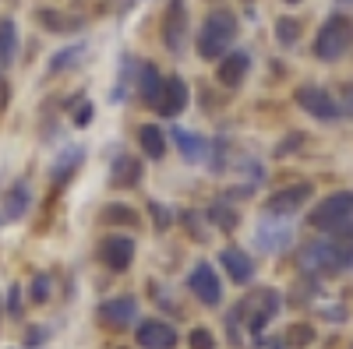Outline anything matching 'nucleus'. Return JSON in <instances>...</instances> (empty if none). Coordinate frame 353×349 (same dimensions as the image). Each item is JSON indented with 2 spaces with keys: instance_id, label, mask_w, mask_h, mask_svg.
I'll return each mask as SVG.
<instances>
[{
  "instance_id": "obj_30",
  "label": "nucleus",
  "mask_w": 353,
  "mask_h": 349,
  "mask_svg": "<svg viewBox=\"0 0 353 349\" xmlns=\"http://www.w3.org/2000/svg\"><path fill=\"white\" fill-rule=\"evenodd\" d=\"M311 339H314V328L311 325H297V328L290 332V342H297V346H307Z\"/></svg>"
},
{
  "instance_id": "obj_33",
  "label": "nucleus",
  "mask_w": 353,
  "mask_h": 349,
  "mask_svg": "<svg viewBox=\"0 0 353 349\" xmlns=\"http://www.w3.org/2000/svg\"><path fill=\"white\" fill-rule=\"evenodd\" d=\"M28 349H36V346H43V328H32L28 332V342H25Z\"/></svg>"
},
{
  "instance_id": "obj_31",
  "label": "nucleus",
  "mask_w": 353,
  "mask_h": 349,
  "mask_svg": "<svg viewBox=\"0 0 353 349\" xmlns=\"http://www.w3.org/2000/svg\"><path fill=\"white\" fill-rule=\"evenodd\" d=\"M46 297H50V279H46V275H39V279L32 282V300H36V304H43Z\"/></svg>"
},
{
  "instance_id": "obj_9",
  "label": "nucleus",
  "mask_w": 353,
  "mask_h": 349,
  "mask_svg": "<svg viewBox=\"0 0 353 349\" xmlns=\"http://www.w3.org/2000/svg\"><path fill=\"white\" fill-rule=\"evenodd\" d=\"M99 257L110 272H128L131 261H134V240L124 237V233H110L99 244Z\"/></svg>"
},
{
  "instance_id": "obj_19",
  "label": "nucleus",
  "mask_w": 353,
  "mask_h": 349,
  "mask_svg": "<svg viewBox=\"0 0 353 349\" xmlns=\"http://www.w3.org/2000/svg\"><path fill=\"white\" fill-rule=\"evenodd\" d=\"M141 180V162L131 156H121L113 162V187H134Z\"/></svg>"
},
{
  "instance_id": "obj_4",
  "label": "nucleus",
  "mask_w": 353,
  "mask_h": 349,
  "mask_svg": "<svg viewBox=\"0 0 353 349\" xmlns=\"http://www.w3.org/2000/svg\"><path fill=\"white\" fill-rule=\"evenodd\" d=\"M279 293L276 289H251V293L233 307V314H230V321H244V328L248 332H265V325L272 321V317L279 314Z\"/></svg>"
},
{
  "instance_id": "obj_22",
  "label": "nucleus",
  "mask_w": 353,
  "mask_h": 349,
  "mask_svg": "<svg viewBox=\"0 0 353 349\" xmlns=\"http://www.w3.org/2000/svg\"><path fill=\"white\" fill-rule=\"evenodd\" d=\"M39 21L50 32H74V28H81V18H71V14H61V11H39Z\"/></svg>"
},
{
  "instance_id": "obj_14",
  "label": "nucleus",
  "mask_w": 353,
  "mask_h": 349,
  "mask_svg": "<svg viewBox=\"0 0 353 349\" xmlns=\"http://www.w3.org/2000/svg\"><path fill=\"white\" fill-rule=\"evenodd\" d=\"M248 67H251V56L244 50H233V53H223L219 56L216 78H219V85H226V89H237V85H244Z\"/></svg>"
},
{
  "instance_id": "obj_13",
  "label": "nucleus",
  "mask_w": 353,
  "mask_h": 349,
  "mask_svg": "<svg viewBox=\"0 0 353 349\" xmlns=\"http://www.w3.org/2000/svg\"><path fill=\"white\" fill-rule=\"evenodd\" d=\"M311 198V184H290V187H283V191H276L272 198H269V209L272 215H293V212H301V205Z\"/></svg>"
},
{
  "instance_id": "obj_12",
  "label": "nucleus",
  "mask_w": 353,
  "mask_h": 349,
  "mask_svg": "<svg viewBox=\"0 0 353 349\" xmlns=\"http://www.w3.org/2000/svg\"><path fill=\"white\" fill-rule=\"evenodd\" d=\"M184 106H188V81L173 74V78L163 81V92L156 96L152 109L159 116H176V113H184Z\"/></svg>"
},
{
  "instance_id": "obj_28",
  "label": "nucleus",
  "mask_w": 353,
  "mask_h": 349,
  "mask_svg": "<svg viewBox=\"0 0 353 349\" xmlns=\"http://www.w3.org/2000/svg\"><path fill=\"white\" fill-rule=\"evenodd\" d=\"M188 342H191V349H216V339H212V332H205V328H194Z\"/></svg>"
},
{
  "instance_id": "obj_15",
  "label": "nucleus",
  "mask_w": 353,
  "mask_h": 349,
  "mask_svg": "<svg viewBox=\"0 0 353 349\" xmlns=\"http://www.w3.org/2000/svg\"><path fill=\"white\" fill-rule=\"evenodd\" d=\"M290 240H293V226L290 222H269V215L261 219V226H258V247L261 251H286L290 247Z\"/></svg>"
},
{
  "instance_id": "obj_2",
  "label": "nucleus",
  "mask_w": 353,
  "mask_h": 349,
  "mask_svg": "<svg viewBox=\"0 0 353 349\" xmlns=\"http://www.w3.org/2000/svg\"><path fill=\"white\" fill-rule=\"evenodd\" d=\"M233 39H237V14L226 8H216L205 14V25L198 32V56L201 61H216V56L230 50Z\"/></svg>"
},
{
  "instance_id": "obj_18",
  "label": "nucleus",
  "mask_w": 353,
  "mask_h": 349,
  "mask_svg": "<svg viewBox=\"0 0 353 349\" xmlns=\"http://www.w3.org/2000/svg\"><path fill=\"white\" fill-rule=\"evenodd\" d=\"M138 141H141V152L149 159H163L166 152V134L156 127V124H141L138 127Z\"/></svg>"
},
{
  "instance_id": "obj_20",
  "label": "nucleus",
  "mask_w": 353,
  "mask_h": 349,
  "mask_svg": "<svg viewBox=\"0 0 353 349\" xmlns=\"http://www.w3.org/2000/svg\"><path fill=\"white\" fill-rule=\"evenodd\" d=\"M18 56V28L14 21H0V67H8Z\"/></svg>"
},
{
  "instance_id": "obj_5",
  "label": "nucleus",
  "mask_w": 353,
  "mask_h": 349,
  "mask_svg": "<svg viewBox=\"0 0 353 349\" xmlns=\"http://www.w3.org/2000/svg\"><path fill=\"white\" fill-rule=\"evenodd\" d=\"M353 219V191H336L329 194L321 205H314V212L307 215V222L318 229V233H332L339 226H346Z\"/></svg>"
},
{
  "instance_id": "obj_17",
  "label": "nucleus",
  "mask_w": 353,
  "mask_h": 349,
  "mask_svg": "<svg viewBox=\"0 0 353 349\" xmlns=\"http://www.w3.org/2000/svg\"><path fill=\"white\" fill-rule=\"evenodd\" d=\"M173 138H176V149L184 152V159H188V162H201V159H205V152H209V145H205V141H201V134H194V131L176 127V131H173Z\"/></svg>"
},
{
  "instance_id": "obj_10",
  "label": "nucleus",
  "mask_w": 353,
  "mask_h": 349,
  "mask_svg": "<svg viewBox=\"0 0 353 349\" xmlns=\"http://www.w3.org/2000/svg\"><path fill=\"white\" fill-rule=\"evenodd\" d=\"M138 346L141 349H176V342H181V335H176V328L170 321H159V317H149V321H141L138 332H134Z\"/></svg>"
},
{
  "instance_id": "obj_3",
  "label": "nucleus",
  "mask_w": 353,
  "mask_h": 349,
  "mask_svg": "<svg viewBox=\"0 0 353 349\" xmlns=\"http://www.w3.org/2000/svg\"><path fill=\"white\" fill-rule=\"evenodd\" d=\"M350 50H353V18L329 14L325 25H321L318 36H314V56L332 64V61H343Z\"/></svg>"
},
{
  "instance_id": "obj_34",
  "label": "nucleus",
  "mask_w": 353,
  "mask_h": 349,
  "mask_svg": "<svg viewBox=\"0 0 353 349\" xmlns=\"http://www.w3.org/2000/svg\"><path fill=\"white\" fill-rule=\"evenodd\" d=\"M88 120H92V106H81V109H78V116H74V124H81V127H85Z\"/></svg>"
},
{
  "instance_id": "obj_36",
  "label": "nucleus",
  "mask_w": 353,
  "mask_h": 349,
  "mask_svg": "<svg viewBox=\"0 0 353 349\" xmlns=\"http://www.w3.org/2000/svg\"><path fill=\"white\" fill-rule=\"evenodd\" d=\"M286 4H301V0H286Z\"/></svg>"
},
{
  "instance_id": "obj_6",
  "label": "nucleus",
  "mask_w": 353,
  "mask_h": 349,
  "mask_svg": "<svg viewBox=\"0 0 353 349\" xmlns=\"http://www.w3.org/2000/svg\"><path fill=\"white\" fill-rule=\"evenodd\" d=\"M163 43L173 56H181L188 50V4L184 0H170V8L163 14Z\"/></svg>"
},
{
  "instance_id": "obj_21",
  "label": "nucleus",
  "mask_w": 353,
  "mask_h": 349,
  "mask_svg": "<svg viewBox=\"0 0 353 349\" xmlns=\"http://www.w3.org/2000/svg\"><path fill=\"white\" fill-rule=\"evenodd\" d=\"M163 81H166V78H163L152 64H145V67H141V89H138V92H141V99L149 103V106H152L156 96L163 92Z\"/></svg>"
},
{
  "instance_id": "obj_11",
  "label": "nucleus",
  "mask_w": 353,
  "mask_h": 349,
  "mask_svg": "<svg viewBox=\"0 0 353 349\" xmlns=\"http://www.w3.org/2000/svg\"><path fill=\"white\" fill-rule=\"evenodd\" d=\"M138 317V304L131 297H113V300H103L99 304V321L113 332L121 328H131V321Z\"/></svg>"
},
{
  "instance_id": "obj_26",
  "label": "nucleus",
  "mask_w": 353,
  "mask_h": 349,
  "mask_svg": "<svg viewBox=\"0 0 353 349\" xmlns=\"http://www.w3.org/2000/svg\"><path fill=\"white\" fill-rule=\"evenodd\" d=\"M276 36H279L283 46H293V43H297V36H301V25L293 21V18H279L276 21Z\"/></svg>"
},
{
  "instance_id": "obj_1",
  "label": "nucleus",
  "mask_w": 353,
  "mask_h": 349,
  "mask_svg": "<svg viewBox=\"0 0 353 349\" xmlns=\"http://www.w3.org/2000/svg\"><path fill=\"white\" fill-rule=\"evenodd\" d=\"M353 265V222L332 229L329 237L311 240L301 251V268L311 275H336Z\"/></svg>"
},
{
  "instance_id": "obj_27",
  "label": "nucleus",
  "mask_w": 353,
  "mask_h": 349,
  "mask_svg": "<svg viewBox=\"0 0 353 349\" xmlns=\"http://www.w3.org/2000/svg\"><path fill=\"white\" fill-rule=\"evenodd\" d=\"M78 53H81V46H71V50H61V53H57V61L50 64V71L57 74V71H61V67H68V64H74V61H78Z\"/></svg>"
},
{
  "instance_id": "obj_23",
  "label": "nucleus",
  "mask_w": 353,
  "mask_h": 349,
  "mask_svg": "<svg viewBox=\"0 0 353 349\" xmlns=\"http://www.w3.org/2000/svg\"><path fill=\"white\" fill-rule=\"evenodd\" d=\"M209 219L223 229V233H230V229H237V212H233L226 201H216L212 205V212H209Z\"/></svg>"
},
{
  "instance_id": "obj_8",
  "label": "nucleus",
  "mask_w": 353,
  "mask_h": 349,
  "mask_svg": "<svg viewBox=\"0 0 353 349\" xmlns=\"http://www.w3.org/2000/svg\"><path fill=\"white\" fill-rule=\"evenodd\" d=\"M297 106L304 113H311L314 120H339V103L321 89V85H301L297 89Z\"/></svg>"
},
{
  "instance_id": "obj_24",
  "label": "nucleus",
  "mask_w": 353,
  "mask_h": 349,
  "mask_svg": "<svg viewBox=\"0 0 353 349\" xmlns=\"http://www.w3.org/2000/svg\"><path fill=\"white\" fill-rule=\"evenodd\" d=\"M25 209H28V187L25 184H18L11 194H8V219H21L25 215Z\"/></svg>"
},
{
  "instance_id": "obj_35",
  "label": "nucleus",
  "mask_w": 353,
  "mask_h": 349,
  "mask_svg": "<svg viewBox=\"0 0 353 349\" xmlns=\"http://www.w3.org/2000/svg\"><path fill=\"white\" fill-rule=\"evenodd\" d=\"M11 314H14V317H18V314H21V310H18V286H14V289H11Z\"/></svg>"
},
{
  "instance_id": "obj_25",
  "label": "nucleus",
  "mask_w": 353,
  "mask_h": 349,
  "mask_svg": "<svg viewBox=\"0 0 353 349\" xmlns=\"http://www.w3.org/2000/svg\"><path fill=\"white\" fill-rule=\"evenodd\" d=\"M103 222L134 226V222H138V215H134V209H128V205H106V209H103Z\"/></svg>"
},
{
  "instance_id": "obj_29",
  "label": "nucleus",
  "mask_w": 353,
  "mask_h": 349,
  "mask_svg": "<svg viewBox=\"0 0 353 349\" xmlns=\"http://www.w3.org/2000/svg\"><path fill=\"white\" fill-rule=\"evenodd\" d=\"M339 113L353 120V81H350V85H343V96H339Z\"/></svg>"
},
{
  "instance_id": "obj_32",
  "label": "nucleus",
  "mask_w": 353,
  "mask_h": 349,
  "mask_svg": "<svg viewBox=\"0 0 353 349\" xmlns=\"http://www.w3.org/2000/svg\"><path fill=\"white\" fill-rule=\"evenodd\" d=\"M149 212H152V219H156V229H170V212H166L163 205H156V201H152Z\"/></svg>"
},
{
  "instance_id": "obj_7",
  "label": "nucleus",
  "mask_w": 353,
  "mask_h": 349,
  "mask_svg": "<svg viewBox=\"0 0 353 349\" xmlns=\"http://www.w3.org/2000/svg\"><path fill=\"white\" fill-rule=\"evenodd\" d=\"M188 289L205 304V307H219L223 304V282L216 275V268L209 265V261H198V265L191 268L188 275Z\"/></svg>"
},
{
  "instance_id": "obj_16",
  "label": "nucleus",
  "mask_w": 353,
  "mask_h": 349,
  "mask_svg": "<svg viewBox=\"0 0 353 349\" xmlns=\"http://www.w3.org/2000/svg\"><path fill=\"white\" fill-rule=\"evenodd\" d=\"M219 265L230 272L233 282H241V286L254 279V261H251V254H244V251H237V247L219 251Z\"/></svg>"
}]
</instances>
